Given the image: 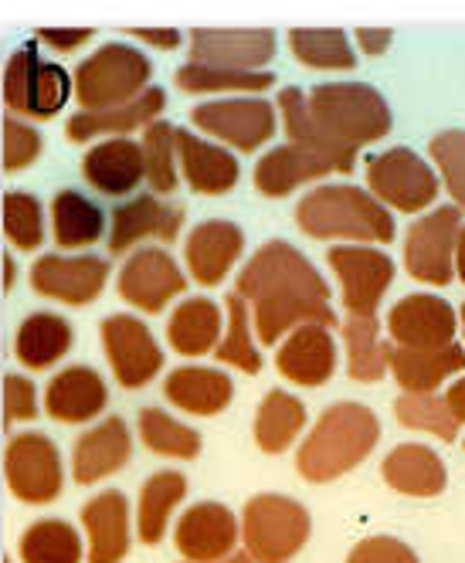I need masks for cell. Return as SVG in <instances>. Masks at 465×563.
<instances>
[{"label": "cell", "instance_id": "1", "mask_svg": "<svg viewBox=\"0 0 465 563\" xmlns=\"http://www.w3.org/2000/svg\"><path fill=\"white\" fill-rule=\"evenodd\" d=\"M289 143L317 153L336 170L351 174L357 153L391 133V106L367 82H326L313 92L283 89L276 99Z\"/></svg>", "mask_w": 465, "mask_h": 563}, {"label": "cell", "instance_id": "2", "mask_svg": "<svg viewBox=\"0 0 465 563\" xmlns=\"http://www.w3.org/2000/svg\"><path fill=\"white\" fill-rule=\"evenodd\" d=\"M235 296L252 302V330L258 343L273 346L299 327H336L330 306V286L299 249L289 241H265L239 272Z\"/></svg>", "mask_w": 465, "mask_h": 563}, {"label": "cell", "instance_id": "3", "mask_svg": "<svg viewBox=\"0 0 465 563\" xmlns=\"http://www.w3.org/2000/svg\"><path fill=\"white\" fill-rule=\"evenodd\" d=\"M377 441H380L377 415L367 405H357V400H336V405H330L320 415L313 431L299 445L296 472L306 482H313V486H323V482L354 472L364 459H370Z\"/></svg>", "mask_w": 465, "mask_h": 563}, {"label": "cell", "instance_id": "4", "mask_svg": "<svg viewBox=\"0 0 465 563\" xmlns=\"http://www.w3.org/2000/svg\"><path fill=\"white\" fill-rule=\"evenodd\" d=\"M296 224L317 241H395V218L367 187L323 184L313 187L296 208Z\"/></svg>", "mask_w": 465, "mask_h": 563}, {"label": "cell", "instance_id": "5", "mask_svg": "<svg viewBox=\"0 0 465 563\" xmlns=\"http://www.w3.org/2000/svg\"><path fill=\"white\" fill-rule=\"evenodd\" d=\"M150 78H153V62L136 45L109 42L75 65L71 96L82 106L79 112L115 109L143 96L150 89Z\"/></svg>", "mask_w": 465, "mask_h": 563}, {"label": "cell", "instance_id": "6", "mask_svg": "<svg viewBox=\"0 0 465 563\" xmlns=\"http://www.w3.org/2000/svg\"><path fill=\"white\" fill-rule=\"evenodd\" d=\"M239 530L252 563H289L313 533V519L302 503L265 493L245 503Z\"/></svg>", "mask_w": 465, "mask_h": 563}, {"label": "cell", "instance_id": "7", "mask_svg": "<svg viewBox=\"0 0 465 563\" xmlns=\"http://www.w3.org/2000/svg\"><path fill=\"white\" fill-rule=\"evenodd\" d=\"M4 478L14 499L27 506H48L65 489V468L58 445L42 431H21L4 449Z\"/></svg>", "mask_w": 465, "mask_h": 563}, {"label": "cell", "instance_id": "8", "mask_svg": "<svg viewBox=\"0 0 465 563\" xmlns=\"http://www.w3.org/2000/svg\"><path fill=\"white\" fill-rule=\"evenodd\" d=\"M367 194L380 205L405 211V214H418L429 205H435L439 197V180L435 170L424 164V159L408 150V146H395L380 156H370L367 164Z\"/></svg>", "mask_w": 465, "mask_h": 563}, {"label": "cell", "instance_id": "9", "mask_svg": "<svg viewBox=\"0 0 465 563\" xmlns=\"http://www.w3.org/2000/svg\"><path fill=\"white\" fill-rule=\"evenodd\" d=\"M190 123L201 133L228 143L231 150L255 153L276 136V106L258 96H235V99H211L193 106Z\"/></svg>", "mask_w": 465, "mask_h": 563}, {"label": "cell", "instance_id": "10", "mask_svg": "<svg viewBox=\"0 0 465 563\" xmlns=\"http://www.w3.org/2000/svg\"><path fill=\"white\" fill-rule=\"evenodd\" d=\"M99 340H102V353L109 360L112 377L126 390L146 387L164 371V350H160L157 336L150 333L143 319H136L130 312L106 316L99 323Z\"/></svg>", "mask_w": 465, "mask_h": 563}, {"label": "cell", "instance_id": "11", "mask_svg": "<svg viewBox=\"0 0 465 563\" xmlns=\"http://www.w3.org/2000/svg\"><path fill=\"white\" fill-rule=\"evenodd\" d=\"M462 231L458 208H439L418 218L405 238V265L408 275L429 286H449L455 275V241Z\"/></svg>", "mask_w": 465, "mask_h": 563}, {"label": "cell", "instance_id": "12", "mask_svg": "<svg viewBox=\"0 0 465 563\" xmlns=\"http://www.w3.org/2000/svg\"><path fill=\"white\" fill-rule=\"evenodd\" d=\"M187 289V275L167 249H140L115 278V292L140 312L157 316Z\"/></svg>", "mask_w": 465, "mask_h": 563}, {"label": "cell", "instance_id": "13", "mask_svg": "<svg viewBox=\"0 0 465 563\" xmlns=\"http://www.w3.org/2000/svg\"><path fill=\"white\" fill-rule=\"evenodd\" d=\"M333 275L340 278L343 306L354 316H374L380 296L395 282V262L370 245H336L326 252Z\"/></svg>", "mask_w": 465, "mask_h": 563}, {"label": "cell", "instance_id": "14", "mask_svg": "<svg viewBox=\"0 0 465 563\" xmlns=\"http://www.w3.org/2000/svg\"><path fill=\"white\" fill-rule=\"evenodd\" d=\"M109 282V262L99 255H42L31 265V289L62 306H92Z\"/></svg>", "mask_w": 465, "mask_h": 563}, {"label": "cell", "instance_id": "15", "mask_svg": "<svg viewBox=\"0 0 465 563\" xmlns=\"http://www.w3.org/2000/svg\"><path fill=\"white\" fill-rule=\"evenodd\" d=\"M276 58V31L268 27H198L190 34V62L231 71H265Z\"/></svg>", "mask_w": 465, "mask_h": 563}, {"label": "cell", "instance_id": "16", "mask_svg": "<svg viewBox=\"0 0 465 563\" xmlns=\"http://www.w3.org/2000/svg\"><path fill=\"white\" fill-rule=\"evenodd\" d=\"M239 519L221 503H198L190 506L174 530V547L184 563H221L235 556L239 547Z\"/></svg>", "mask_w": 465, "mask_h": 563}, {"label": "cell", "instance_id": "17", "mask_svg": "<svg viewBox=\"0 0 465 563\" xmlns=\"http://www.w3.org/2000/svg\"><path fill=\"white\" fill-rule=\"evenodd\" d=\"M133 459V431L123 418H106L71 441V478L79 486H99L123 472Z\"/></svg>", "mask_w": 465, "mask_h": 563}, {"label": "cell", "instance_id": "18", "mask_svg": "<svg viewBox=\"0 0 465 563\" xmlns=\"http://www.w3.org/2000/svg\"><path fill=\"white\" fill-rule=\"evenodd\" d=\"M455 309L442 296L414 292L387 312V333L408 350H442L455 336Z\"/></svg>", "mask_w": 465, "mask_h": 563}, {"label": "cell", "instance_id": "19", "mask_svg": "<svg viewBox=\"0 0 465 563\" xmlns=\"http://www.w3.org/2000/svg\"><path fill=\"white\" fill-rule=\"evenodd\" d=\"M245 252V231L235 221H201L184 241V262L198 286H221Z\"/></svg>", "mask_w": 465, "mask_h": 563}, {"label": "cell", "instance_id": "20", "mask_svg": "<svg viewBox=\"0 0 465 563\" xmlns=\"http://www.w3.org/2000/svg\"><path fill=\"white\" fill-rule=\"evenodd\" d=\"M184 228V211L170 208L157 194H136L126 205H120L112 211L109 221V255H123L130 252L136 241L143 238H157V241H177Z\"/></svg>", "mask_w": 465, "mask_h": 563}, {"label": "cell", "instance_id": "21", "mask_svg": "<svg viewBox=\"0 0 465 563\" xmlns=\"http://www.w3.org/2000/svg\"><path fill=\"white\" fill-rule=\"evenodd\" d=\"M109 405L106 377L96 367L75 364L58 371L45 387V415L58 424H89Z\"/></svg>", "mask_w": 465, "mask_h": 563}, {"label": "cell", "instance_id": "22", "mask_svg": "<svg viewBox=\"0 0 465 563\" xmlns=\"http://www.w3.org/2000/svg\"><path fill=\"white\" fill-rule=\"evenodd\" d=\"M174 146H177V167L193 194L221 197L239 184L242 177L239 159L218 143H208L204 136L190 130H174Z\"/></svg>", "mask_w": 465, "mask_h": 563}, {"label": "cell", "instance_id": "23", "mask_svg": "<svg viewBox=\"0 0 465 563\" xmlns=\"http://www.w3.org/2000/svg\"><path fill=\"white\" fill-rule=\"evenodd\" d=\"M167 106V92L150 86L143 96H136L126 106H115V109H99V112H75L68 123H65V136L68 143H89L112 133V140H126V133L146 130L150 123H157L160 112Z\"/></svg>", "mask_w": 465, "mask_h": 563}, {"label": "cell", "instance_id": "24", "mask_svg": "<svg viewBox=\"0 0 465 563\" xmlns=\"http://www.w3.org/2000/svg\"><path fill=\"white\" fill-rule=\"evenodd\" d=\"M79 516L89 537V563H123L133 547L130 499L120 489H102L82 506Z\"/></svg>", "mask_w": 465, "mask_h": 563}, {"label": "cell", "instance_id": "25", "mask_svg": "<svg viewBox=\"0 0 465 563\" xmlns=\"http://www.w3.org/2000/svg\"><path fill=\"white\" fill-rule=\"evenodd\" d=\"M276 367L286 380L299 387H323L336 371V343L326 327H299L279 346Z\"/></svg>", "mask_w": 465, "mask_h": 563}, {"label": "cell", "instance_id": "26", "mask_svg": "<svg viewBox=\"0 0 465 563\" xmlns=\"http://www.w3.org/2000/svg\"><path fill=\"white\" fill-rule=\"evenodd\" d=\"M82 177L106 197H126L143 180V153L140 143L126 140H102L82 156Z\"/></svg>", "mask_w": 465, "mask_h": 563}, {"label": "cell", "instance_id": "27", "mask_svg": "<svg viewBox=\"0 0 465 563\" xmlns=\"http://www.w3.org/2000/svg\"><path fill=\"white\" fill-rule=\"evenodd\" d=\"M387 371L395 374L405 394H435L445 377L465 371V350L458 343H449L442 350H408L391 346Z\"/></svg>", "mask_w": 465, "mask_h": 563}, {"label": "cell", "instance_id": "28", "mask_svg": "<svg viewBox=\"0 0 465 563\" xmlns=\"http://www.w3.org/2000/svg\"><path fill=\"white\" fill-rule=\"evenodd\" d=\"M75 330L58 312H27L14 333V356L24 371H48L71 350Z\"/></svg>", "mask_w": 465, "mask_h": 563}, {"label": "cell", "instance_id": "29", "mask_svg": "<svg viewBox=\"0 0 465 563\" xmlns=\"http://www.w3.org/2000/svg\"><path fill=\"white\" fill-rule=\"evenodd\" d=\"M164 397L187 415L214 418L231 405L235 384H231L228 374H221L214 367H177L164 380Z\"/></svg>", "mask_w": 465, "mask_h": 563}, {"label": "cell", "instance_id": "30", "mask_svg": "<svg viewBox=\"0 0 465 563\" xmlns=\"http://www.w3.org/2000/svg\"><path fill=\"white\" fill-rule=\"evenodd\" d=\"M330 174H336V170L326 164V159L286 143V146H273L255 164V187L262 197H289L299 184L323 180Z\"/></svg>", "mask_w": 465, "mask_h": 563}, {"label": "cell", "instance_id": "31", "mask_svg": "<svg viewBox=\"0 0 465 563\" xmlns=\"http://www.w3.org/2000/svg\"><path fill=\"white\" fill-rule=\"evenodd\" d=\"M380 475L395 493L418 496V499L439 496L449 482L445 462L429 445H398L391 455L384 459Z\"/></svg>", "mask_w": 465, "mask_h": 563}, {"label": "cell", "instance_id": "32", "mask_svg": "<svg viewBox=\"0 0 465 563\" xmlns=\"http://www.w3.org/2000/svg\"><path fill=\"white\" fill-rule=\"evenodd\" d=\"M221 327H224L221 306L208 296H190L170 312L167 340L180 356H204L214 353L221 340Z\"/></svg>", "mask_w": 465, "mask_h": 563}, {"label": "cell", "instance_id": "33", "mask_svg": "<svg viewBox=\"0 0 465 563\" xmlns=\"http://www.w3.org/2000/svg\"><path fill=\"white\" fill-rule=\"evenodd\" d=\"M52 231L55 245L65 252H82L92 249L106 238V214L99 205L79 190H58L52 200Z\"/></svg>", "mask_w": 465, "mask_h": 563}, {"label": "cell", "instance_id": "34", "mask_svg": "<svg viewBox=\"0 0 465 563\" xmlns=\"http://www.w3.org/2000/svg\"><path fill=\"white\" fill-rule=\"evenodd\" d=\"M187 499V478L180 472H153L136 503V537L146 547H157L167 533L170 512Z\"/></svg>", "mask_w": 465, "mask_h": 563}, {"label": "cell", "instance_id": "35", "mask_svg": "<svg viewBox=\"0 0 465 563\" xmlns=\"http://www.w3.org/2000/svg\"><path fill=\"white\" fill-rule=\"evenodd\" d=\"M343 343H346V371L357 384H374L387 374V360H391V343L380 340L377 316H354L346 312L340 323Z\"/></svg>", "mask_w": 465, "mask_h": 563}, {"label": "cell", "instance_id": "36", "mask_svg": "<svg viewBox=\"0 0 465 563\" xmlns=\"http://www.w3.org/2000/svg\"><path fill=\"white\" fill-rule=\"evenodd\" d=\"M306 428V405L289 390H268L255 415V445L265 455H283Z\"/></svg>", "mask_w": 465, "mask_h": 563}, {"label": "cell", "instance_id": "37", "mask_svg": "<svg viewBox=\"0 0 465 563\" xmlns=\"http://www.w3.org/2000/svg\"><path fill=\"white\" fill-rule=\"evenodd\" d=\"M289 52L306 68H320V71H354L357 68L351 37H346V31H340V27H292Z\"/></svg>", "mask_w": 465, "mask_h": 563}, {"label": "cell", "instance_id": "38", "mask_svg": "<svg viewBox=\"0 0 465 563\" xmlns=\"http://www.w3.org/2000/svg\"><path fill=\"white\" fill-rule=\"evenodd\" d=\"M21 563H82V537L65 519H37L18 540Z\"/></svg>", "mask_w": 465, "mask_h": 563}, {"label": "cell", "instance_id": "39", "mask_svg": "<svg viewBox=\"0 0 465 563\" xmlns=\"http://www.w3.org/2000/svg\"><path fill=\"white\" fill-rule=\"evenodd\" d=\"M140 441L153 455H167L180 462H193L201 455V431H193L190 424L170 418L164 408H143L136 418Z\"/></svg>", "mask_w": 465, "mask_h": 563}, {"label": "cell", "instance_id": "40", "mask_svg": "<svg viewBox=\"0 0 465 563\" xmlns=\"http://www.w3.org/2000/svg\"><path fill=\"white\" fill-rule=\"evenodd\" d=\"M174 82L180 92L190 96H211V92H265L273 89V71H231V68H208V65H180Z\"/></svg>", "mask_w": 465, "mask_h": 563}, {"label": "cell", "instance_id": "41", "mask_svg": "<svg viewBox=\"0 0 465 563\" xmlns=\"http://www.w3.org/2000/svg\"><path fill=\"white\" fill-rule=\"evenodd\" d=\"M0 228L4 241L18 252H37L45 245V208L27 190H8L0 200Z\"/></svg>", "mask_w": 465, "mask_h": 563}, {"label": "cell", "instance_id": "42", "mask_svg": "<svg viewBox=\"0 0 465 563\" xmlns=\"http://www.w3.org/2000/svg\"><path fill=\"white\" fill-rule=\"evenodd\" d=\"M224 309H228V333L218 340L214 346V356L221 364L235 367L242 374H258L262 371V353L255 346V336H252V312H248V302L242 296L231 292L224 299Z\"/></svg>", "mask_w": 465, "mask_h": 563}, {"label": "cell", "instance_id": "43", "mask_svg": "<svg viewBox=\"0 0 465 563\" xmlns=\"http://www.w3.org/2000/svg\"><path fill=\"white\" fill-rule=\"evenodd\" d=\"M170 123H150L140 140L143 153V180H150L153 194H174L177 190V146H174Z\"/></svg>", "mask_w": 465, "mask_h": 563}, {"label": "cell", "instance_id": "44", "mask_svg": "<svg viewBox=\"0 0 465 563\" xmlns=\"http://www.w3.org/2000/svg\"><path fill=\"white\" fill-rule=\"evenodd\" d=\"M37 65H42V52H37V42L21 45L8 65H4V78H0V96H4V109L14 119H31V99H34V78H37Z\"/></svg>", "mask_w": 465, "mask_h": 563}, {"label": "cell", "instance_id": "45", "mask_svg": "<svg viewBox=\"0 0 465 563\" xmlns=\"http://www.w3.org/2000/svg\"><path fill=\"white\" fill-rule=\"evenodd\" d=\"M395 415L401 424L429 431L442 441H455V434H458V421L452 418L445 397H439V394H401L395 400Z\"/></svg>", "mask_w": 465, "mask_h": 563}, {"label": "cell", "instance_id": "46", "mask_svg": "<svg viewBox=\"0 0 465 563\" xmlns=\"http://www.w3.org/2000/svg\"><path fill=\"white\" fill-rule=\"evenodd\" d=\"M71 99V75L58 62H42L37 65L34 78V99H31V119L34 123H45L55 119Z\"/></svg>", "mask_w": 465, "mask_h": 563}, {"label": "cell", "instance_id": "47", "mask_svg": "<svg viewBox=\"0 0 465 563\" xmlns=\"http://www.w3.org/2000/svg\"><path fill=\"white\" fill-rule=\"evenodd\" d=\"M432 159L439 164L449 194L455 197V205L465 208V130H445L432 143Z\"/></svg>", "mask_w": 465, "mask_h": 563}, {"label": "cell", "instance_id": "48", "mask_svg": "<svg viewBox=\"0 0 465 563\" xmlns=\"http://www.w3.org/2000/svg\"><path fill=\"white\" fill-rule=\"evenodd\" d=\"M42 133H37L24 119L8 115L4 119V170L8 174H21L27 170L37 156H42Z\"/></svg>", "mask_w": 465, "mask_h": 563}, {"label": "cell", "instance_id": "49", "mask_svg": "<svg viewBox=\"0 0 465 563\" xmlns=\"http://www.w3.org/2000/svg\"><path fill=\"white\" fill-rule=\"evenodd\" d=\"M37 390L31 377L8 374L4 377V424L14 428L18 421H34L37 418Z\"/></svg>", "mask_w": 465, "mask_h": 563}, {"label": "cell", "instance_id": "50", "mask_svg": "<svg viewBox=\"0 0 465 563\" xmlns=\"http://www.w3.org/2000/svg\"><path fill=\"white\" fill-rule=\"evenodd\" d=\"M346 563H418V553L395 537H367L351 550Z\"/></svg>", "mask_w": 465, "mask_h": 563}, {"label": "cell", "instance_id": "51", "mask_svg": "<svg viewBox=\"0 0 465 563\" xmlns=\"http://www.w3.org/2000/svg\"><path fill=\"white\" fill-rule=\"evenodd\" d=\"M92 27H42L34 34L37 45H48L52 52H62V55H71L79 52L86 42H92Z\"/></svg>", "mask_w": 465, "mask_h": 563}, {"label": "cell", "instance_id": "52", "mask_svg": "<svg viewBox=\"0 0 465 563\" xmlns=\"http://www.w3.org/2000/svg\"><path fill=\"white\" fill-rule=\"evenodd\" d=\"M354 37H357V45H361V52H367V55H384L387 48H391V42H395V31L391 27H357L354 31Z\"/></svg>", "mask_w": 465, "mask_h": 563}, {"label": "cell", "instance_id": "53", "mask_svg": "<svg viewBox=\"0 0 465 563\" xmlns=\"http://www.w3.org/2000/svg\"><path fill=\"white\" fill-rule=\"evenodd\" d=\"M133 37H136V42H143V45L160 48V52H177V48H180V42H184V34H180V31H174V27H164V31L136 27V31H133Z\"/></svg>", "mask_w": 465, "mask_h": 563}, {"label": "cell", "instance_id": "54", "mask_svg": "<svg viewBox=\"0 0 465 563\" xmlns=\"http://www.w3.org/2000/svg\"><path fill=\"white\" fill-rule=\"evenodd\" d=\"M445 405H449V411H452L455 421H465V377L455 380V384L445 390Z\"/></svg>", "mask_w": 465, "mask_h": 563}, {"label": "cell", "instance_id": "55", "mask_svg": "<svg viewBox=\"0 0 465 563\" xmlns=\"http://www.w3.org/2000/svg\"><path fill=\"white\" fill-rule=\"evenodd\" d=\"M0 265H4V289L11 292L14 289V278H18V262L11 252H4V258H0Z\"/></svg>", "mask_w": 465, "mask_h": 563}, {"label": "cell", "instance_id": "56", "mask_svg": "<svg viewBox=\"0 0 465 563\" xmlns=\"http://www.w3.org/2000/svg\"><path fill=\"white\" fill-rule=\"evenodd\" d=\"M455 272H458V275H462V282H465V224H462L458 241H455Z\"/></svg>", "mask_w": 465, "mask_h": 563}, {"label": "cell", "instance_id": "57", "mask_svg": "<svg viewBox=\"0 0 465 563\" xmlns=\"http://www.w3.org/2000/svg\"><path fill=\"white\" fill-rule=\"evenodd\" d=\"M221 563H252V556H248V553H235V556H228V560H221Z\"/></svg>", "mask_w": 465, "mask_h": 563}, {"label": "cell", "instance_id": "58", "mask_svg": "<svg viewBox=\"0 0 465 563\" xmlns=\"http://www.w3.org/2000/svg\"><path fill=\"white\" fill-rule=\"evenodd\" d=\"M462 330H465V306H462Z\"/></svg>", "mask_w": 465, "mask_h": 563}]
</instances>
